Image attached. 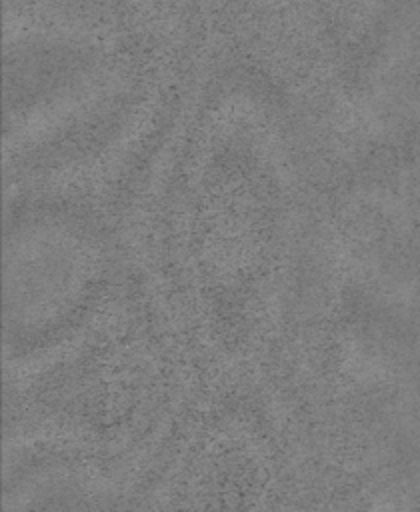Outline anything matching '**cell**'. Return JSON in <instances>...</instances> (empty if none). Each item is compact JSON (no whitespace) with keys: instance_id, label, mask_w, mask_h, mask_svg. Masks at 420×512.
Wrapping results in <instances>:
<instances>
[{"instance_id":"1","label":"cell","mask_w":420,"mask_h":512,"mask_svg":"<svg viewBox=\"0 0 420 512\" xmlns=\"http://www.w3.org/2000/svg\"><path fill=\"white\" fill-rule=\"evenodd\" d=\"M96 250L62 220L30 218L8 230L4 256L6 348L32 352L80 318L96 286Z\"/></svg>"}]
</instances>
